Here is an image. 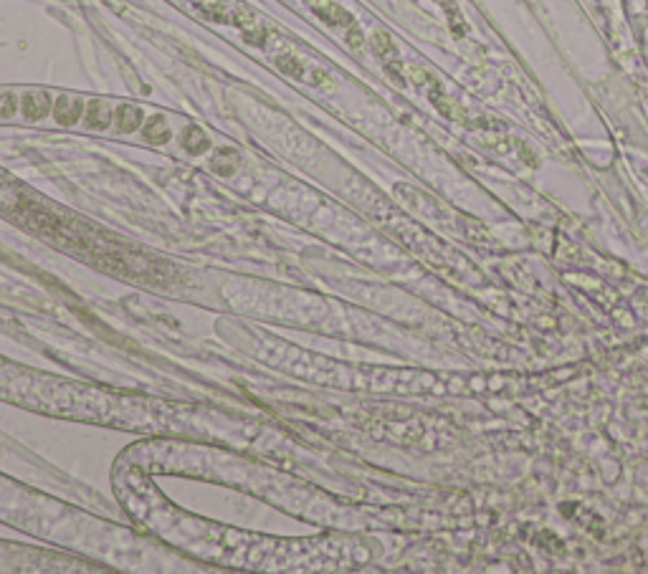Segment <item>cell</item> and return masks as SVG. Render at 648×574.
Here are the masks:
<instances>
[{
    "label": "cell",
    "mask_w": 648,
    "mask_h": 574,
    "mask_svg": "<svg viewBox=\"0 0 648 574\" xmlns=\"http://www.w3.org/2000/svg\"><path fill=\"white\" fill-rule=\"evenodd\" d=\"M81 112H84V104L79 99H69V96H59L54 104V117L59 124H76Z\"/></svg>",
    "instance_id": "6da1fadb"
},
{
    "label": "cell",
    "mask_w": 648,
    "mask_h": 574,
    "mask_svg": "<svg viewBox=\"0 0 648 574\" xmlns=\"http://www.w3.org/2000/svg\"><path fill=\"white\" fill-rule=\"evenodd\" d=\"M51 112V96L44 91H29L23 96V114L29 119H44Z\"/></svg>",
    "instance_id": "7a4b0ae2"
},
{
    "label": "cell",
    "mask_w": 648,
    "mask_h": 574,
    "mask_svg": "<svg viewBox=\"0 0 648 574\" xmlns=\"http://www.w3.org/2000/svg\"><path fill=\"white\" fill-rule=\"evenodd\" d=\"M112 117H114L112 106L101 99H94L89 104V109H86V124H89L91 129H106L112 124Z\"/></svg>",
    "instance_id": "3957f363"
},
{
    "label": "cell",
    "mask_w": 648,
    "mask_h": 574,
    "mask_svg": "<svg viewBox=\"0 0 648 574\" xmlns=\"http://www.w3.org/2000/svg\"><path fill=\"white\" fill-rule=\"evenodd\" d=\"M114 122H117L119 132H134L142 124V109L132 104H122L117 109V114H114Z\"/></svg>",
    "instance_id": "277c9868"
},
{
    "label": "cell",
    "mask_w": 648,
    "mask_h": 574,
    "mask_svg": "<svg viewBox=\"0 0 648 574\" xmlns=\"http://www.w3.org/2000/svg\"><path fill=\"white\" fill-rule=\"evenodd\" d=\"M183 147L191 152V155H201V152L211 150V140L201 132V127L193 124V127H188L183 132Z\"/></svg>",
    "instance_id": "5b68a950"
},
{
    "label": "cell",
    "mask_w": 648,
    "mask_h": 574,
    "mask_svg": "<svg viewBox=\"0 0 648 574\" xmlns=\"http://www.w3.org/2000/svg\"><path fill=\"white\" fill-rule=\"evenodd\" d=\"M236 162H238V155H236L233 150H228V147H226V150L216 152V157H213V162H211V168L216 170L218 175H223V178H226V175H231L236 170Z\"/></svg>",
    "instance_id": "8992f818"
},
{
    "label": "cell",
    "mask_w": 648,
    "mask_h": 574,
    "mask_svg": "<svg viewBox=\"0 0 648 574\" xmlns=\"http://www.w3.org/2000/svg\"><path fill=\"white\" fill-rule=\"evenodd\" d=\"M145 137L150 142H155V145H162V142H168L170 140V127H168V122L162 117H152L150 122H147V127H145Z\"/></svg>",
    "instance_id": "52a82bcc"
},
{
    "label": "cell",
    "mask_w": 648,
    "mask_h": 574,
    "mask_svg": "<svg viewBox=\"0 0 648 574\" xmlns=\"http://www.w3.org/2000/svg\"><path fill=\"white\" fill-rule=\"evenodd\" d=\"M16 109H18L16 94H13V91H0V119L13 117Z\"/></svg>",
    "instance_id": "ba28073f"
},
{
    "label": "cell",
    "mask_w": 648,
    "mask_h": 574,
    "mask_svg": "<svg viewBox=\"0 0 648 574\" xmlns=\"http://www.w3.org/2000/svg\"><path fill=\"white\" fill-rule=\"evenodd\" d=\"M276 63H279V68H281V71H284V73H289V76H296V78L302 76V63L296 61V58H286V56H281Z\"/></svg>",
    "instance_id": "9c48e42d"
}]
</instances>
